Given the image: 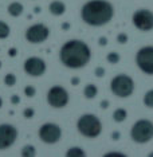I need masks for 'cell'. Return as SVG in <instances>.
Returning <instances> with one entry per match:
<instances>
[{"mask_svg": "<svg viewBox=\"0 0 153 157\" xmlns=\"http://www.w3.org/2000/svg\"><path fill=\"white\" fill-rule=\"evenodd\" d=\"M118 137H120V133L118 132H114L113 133V140H118Z\"/></svg>", "mask_w": 153, "mask_h": 157, "instance_id": "33", "label": "cell"}, {"mask_svg": "<svg viewBox=\"0 0 153 157\" xmlns=\"http://www.w3.org/2000/svg\"><path fill=\"white\" fill-rule=\"evenodd\" d=\"M110 89H112L113 94H116L117 97L126 98L129 95H132V93L134 90V82L129 75L120 74V75H116L112 79Z\"/></svg>", "mask_w": 153, "mask_h": 157, "instance_id": "5", "label": "cell"}, {"mask_svg": "<svg viewBox=\"0 0 153 157\" xmlns=\"http://www.w3.org/2000/svg\"><path fill=\"white\" fill-rule=\"evenodd\" d=\"M23 4H20L19 2H13L11 3V4L8 6V8H7V11H8V13L11 16L13 17H17V16H20L23 13Z\"/></svg>", "mask_w": 153, "mask_h": 157, "instance_id": "14", "label": "cell"}, {"mask_svg": "<svg viewBox=\"0 0 153 157\" xmlns=\"http://www.w3.org/2000/svg\"><path fill=\"white\" fill-rule=\"evenodd\" d=\"M99 44H101V46H105V44H106V38H101V39H99Z\"/></svg>", "mask_w": 153, "mask_h": 157, "instance_id": "32", "label": "cell"}, {"mask_svg": "<svg viewBox=\"0 0 153 157\" xmlns=\"http://www.w3.org/2000/svg\"><path fill=\"white\" fill-rule=\"evenodd\" d=\"M77 129L85 137L94 138L101 134L102 124L98 117H95L94 114H83L77 121Z\"/></svg>", "mask_w": 153, "mask_h": 157, "instance_id": "3", "label": "cell"}, {"mask_svg": "<svg viewBox=\"0 0 153 157\" xmlns=\"http://www.w3.org/2000/svg\"><path fill=\"white\" fill-rule=\"evenodd\" d=\"M50 12L52 13V15L55 16H60L63 15L66 11V6L63 2H60V0H54V2H51V4H50Z\"/></svg>", "mask_w": 153, "mask_h": 157, "instance_id": "13", "label": "cell"}, {"mask_svg": "<svg viewBox=\"0 0 153 157\" xmlns=\"http://www.w3.org/2000/svg\"><path fill=\"white\" fill-rule=\"evenodd\" d=\"M10 33H11V28L6 22L0 20V39H6L10 36Z\"/></svg>", "mask_w": 153, "mask_h": 157, "instance_id": "17", "label": "cell"}, {"mask_svg": "<svg viewBox=\"0 0 153 157\" xmlns=\"http://www.w3.org/2000/svg\"><path fill=\"white\" fill-rule=\"evenodd\" d=\"M17 138V129L11 124L0 125V151L8 149L11 145L15 144Z\"/></svg>", "mask_w": 153, "mask_h": 157, "instance_id": "9", "label": "cell"}, {"mask_svg": "<svg viewBox=\"0 0 153 157\" xmlns=\"http://www.w3.org/2000/svg\"><path fill=\"white\" fill-rule=\"evenodd\" d=\"M0 67H2V60H0Z\"/></svg>", "mask_w": 153, "mask_h": 157, "instance_id": "37", "label": "cell"}, {"mask_svg": "<svg viewBox=\"0 0 153 157\" xmlns=\"http://www.w3.org/2000/svg\"><path fill=\"white\" fill-rule=\"evenodd\" d=\"M24 71L31 77H40L46 71V62L39 56H31L24 62Z\"/></svg>", "mask_w": 153, "mask_h": 157, "instance_id": "12", "label": "cell"}, {"mask_svg": "<svg viewBox=\"0 0 153 157\" xmlns=\"http://www.w3.org/2000/svg\"><path fill=\"white\" fill-rule=\"evenodd\" d=\"M2 106H3V99L0 98V108H2Z\"/></svg>", "mask_w": 153, "mask_h": 157, "instance_id": "35", "label": "cell"}, {"mask_svg": "<svg viewBox=\"0 0 153 157\" xmlns=\"http://www.w3.org/2000/svg\"><path fill=\"white\" fill-rule=\"evenodd\" d=\"M69 27H70V24H62V28H63V30H67Z\"/></svg>", "mask_w": 153, "mask_h": 157, "instance_id": "34", "label": "cell"}, {"mask_svg": "<svg viewBox=\"0 0 153 157\" xmlns=\"http://www.w3.org/2000/svg\"><path fill=\"white\" fill-rule=\"evenodd\" d=\"M108 105H109L108 101H102V103H101V108H102V109H106V108H108Z\"/></svg>", "mask_w": 153, "mask_h": 157, "instance_id": "31", "label": "cell"}, {"mask_svg": "<svg viewBox=\"0 0 153 157\" xmlns=\"http://www.w3.org/2000/svg\"><path fill=\"white\" fill-rule=\"evenodd\" d=\"M34 114H35V110L33 108H27L23 112V116L26 117V118H31V117H34Z\"/></svg>", "mask_w": 153, "mask_h": 157, "instance_id": "24", "label": "cell"}, {"mask_svg": "<svg viewBox=\"0 0 153 157\" xmlns=\"http://www.w3.org/2000/svg\"><path fill=\"white\" fill-rule=\"evenodd\" d=\"M8 55L10 56H15L16 55V48H10L8 50Z\"/></svg>", "mask_w": 153, "mask_h": 157, "instance_id": "29", "label": "cell"}, {"mask_svg": "<svg viewBox=\"0 0 153 157\" xmlns=\"http://www.w3.org/2000/svg\"><path fill=\"white\" fill-rule=\"evenodd\" d=\"M136 63L137 66L144 71L145 74L153 75V47L152 46H147L138 50L136 54Z\"/></svg>", "mask_w": 153, "mask_h": 157, "instance_id": "6", "label": "cell"}, {"mask_svg": "<svg viewBox=\"0 0 153 157\" xmlns=\"http://www.w3.org/2000/svg\"><path fill=\"white\" fill-rule=\"evenodd\" d=\"M79 83V78H75L74 77L73 79H71V85H74V86H75V85H78Z\"/></svg>", "mask_w": 153, "mask_h": 157, "instance_id": "30", "label": "cell"}, {"mask_svg": "<svg viewBox=\"0 0 153 157\" xmlns=\"http://www.w3.org/2000/svg\"><path fill=\"white\" fill-rule=\"evenodd\" d=\"M91 51L89 46L82 40H73L66 42L62 46L59 52L60 62L69 69H81L86 66L90 60Z\"/></svg>", "mask_w": 153, "mask_h": 157, "instance_id": "1", "label": "cell"}, {"mask_svg": "<svg viewBox=\"0 0 153 157\" xmlns=\"http://www.w3.org/2000/svg\"><path fill=\"white\" fill-rule=\"evenodd\" d=\"M47 102L52 108H65L69 103V93L62 86H52L47 93Z\"/></svg>", "mask_w": 153, "mask_h": 157, "instance_id": "7", "label": "cell"}, {"mask_svg": "<svg viewBox=\"0 0 153 157\" xmlns=\"http://www.w3.org/2000/svg\"><path fill=\"white\" fill-rule=\"evenodd\" d=\"M22 156H24V157H31V156H35V146H33V145H26L24 148L22 149Z\"/></svg>", "mask_w": 153, "mask_h": 157, "instance_id": "19", "label": "cell"}, {"mask_svg": "<svg viewBox=\"0 0 153 157\" xmlns=\"http://www.w3.org/2000/svg\"><path fill=\"white\" fill-rule=\"evenodd\" d=\"M133 24L141 31L153 30V12L149 10H138L133 13Z\"/></svg>", "mask_w": 153, "mask_h": 157, "instance_id": "11", "label": "cell"}, {"mask_svg": "<svg viewBox=\"0 0 153 157\" xmlns=\"http://www.w3.org/2000/svg\"><path fill=\"white\" fill-rule=\"evenodd\" d=\"M4 83H6L8 87L13 86V85L16 83V77H15V74H12V73L7 74V75L4 77Z\"/></svg>", "mask_w": 153, "mask_h": 157, "instance_id": "21", "label": "cell"}, {"mask_svg": "<svg viewBox=\"0 0 153 157\" xmlns=\"http://www.w3.org/2000/svg\"><path fill=\"white\" fill-rule=\"evenodd\" d=\"M62 137V129L56 124L47 122L39 129V138L46 144H55Z\"/></svg>", "mask_w": 153, "mask_h": 157, "instance_id": "8", "label": "cell"}, {"mask_svg": "<svg viewBox=\"0 0 153 157\" xmlns=\"http://www.w3.org/2000/svg\"><path fill=\"white\" fill-rule=\"evenodd\" d=\"M144 103H145V106L153 109V90L147 91V94L144 97Z\"/></svg>", "mask_w": 153, "mask_h": 157, "instance_id": "20", "label": "cell"}, {"mask_svg": "<svg viewBox=\"0 0 153 157\" xmlns=\"http://www.w3.org/2000/svg\"><path fill=\"white\" fill-rule=\"evenodd\" d=\"M117 40H118V43H121V44H125L128 42V35L126 34H120L118 36H117Z\"/></svg>", "mask_w": 153, "mask_h": 157, "instance_id": "25", "label": "cell"}, {"mask_svg": "<svg viewBox=\"0 0 153 157\" xmlns=\"http://www.w3.org/2000/svg\"><path fill=\"white\" fill-rule=\"evenodd\" d=\"M81 16L89 26H105L114 16V8L106 0H90L83 4Z\"/></svg>", "mask_w": 153, "mask_h": 157, "instance_id": "2", "label": "cell"}, {"mask_svg": "<svg viewBox=\"0 0 153 157\" xmlns=\"http://www.w3.org/2000/svg\"><path fill=\"white\" fill-rule=\"evenodd\" d=\"M95 75L97 77H104L105 75V69L104 67H97V69H95Z\"/></svg>", "mask_w": 153, "mask_h": 157, "instance_id": "26", "label": "cell"}, {"mask_svg": "<svg viewBox=\"0 0 153 157\" xmlns=\"http://www.w3.org/2000/svg\"><path fill=\"white\" fill-rule=\"evenodd\" d=\"M106 59H108L109 63H112V65H116V63L120 62V55L117 54V52H109L108 56H106Z\"/></svg>", "mask_w": 153, "mask_h": 157, "instance_id": "22", "label": "cell"}, {"mask_svg": "<svg viewBox=\"0 0 153 157\" xmlns=\"http://www.w3.org/2000/svg\"><path fill=\"white\" fill-rule=\"evenodd\" d=\"M48 35H50V30L42 23L34 24V26L28 27V30L26 31V39L30 43H35V44L44 42L48 38Z\"/></svg>", "mask_w": 153, "mask_h": 157, "instance_id": "10", "label": "cell"}, {"mask_svg": "<svg viewBox=\"0 0 153 157\" xmlns=\"http://www.w3.org/2000/svg\"><path fill=\"white\" fill-rule=\"evenodd\" d=\"M66 156H69V157H83L85 152L81 148H78V146H74V148H70L69 151L66 152Z\"/></svg>", "mask_w": 153, "mask_h": 157, "instance_id": "18", "label": "cell"}, {"mask_svg": "<svg viewBox=\"0 0 153 157\" xmlns=\"http://www.w3.org/2000/svg\"><path fill=\"white\" fill-rule=\"evenodd\" d=\"M19 101H20V98L17 97V95H12V97H11V102L13 103V105H17Z\"/></svg>", "mask_w": 153, "mask_h": 157, "instance_id": "28", "label": "cell"}, {"mask_svg": "<svg viewBox=\"0 0 153 157\" xmlns=\"http://www.w3.org/2000/svg\"><path fill=\"white\" fill-rule=\"evenodd\" d=\"M97 86L95 85H86L85 86V90H83V94H85V97L89 98V99H93L95 95H97Z\"/></svg>", "mask_w": 153, "mask_h": 157, "instance_id": "15", "label": "cell"}, {"mask_svg": "<svg viewBox=\"0 0 153 157\" xmlns=\"http://www.w3.org/2000/svg\"><path fill=\"white\" fill-rule=\"evenodd\" d=\"M126 116H128L126 110L125 109H121V108L114 110V113H113V118H114L116 122H122V121H125Z\"/></svg>", "mask_w": 153, "mask_h": 157, "instance_id": "16", "label": "cell"}, {"mask_svg": "<svg viewBox=\"0 0 153 157\" xmlns=\"http://www.w3.org/2000/svg\"><path fill=\"white\" fill-rule=\"evenodd\" d=\"M149 156H153V152H151V153H149Z\"/></svg>", "mask_w": 153, "mask_h": 157, "instance_id": "36", "label": "cell"}, {"mask_svg": "<svg viewBox=\"0 0 153 157\" xmlns=\"http://www.w3.org/2000/svg\"><path fill=\"white\" fill-rule=\"evenodd\" d=\"M105 156H125V155L121 152H108Z\"/></svg>", "mask_w": 153, "mask_h": 157, "instance_id": "27", "label": "cell"}, {"mask_svg": "<svg viewBox=\"0 0 153 157\" xmlns=\"http://www.w3.org/2000/svg\"><path fill=\"white\" fill-rule=\"evenodd\" d=\"M35 93H36V90H35L34 86H27L26 89H24V94H26L28 98H33L35 95Z\"/></svg>", "mask_w": 153, "mask_h": 157, "instance_id": "23", "label": "cell"}, {"mask_svg": "<svg viewBox=\"0 0 153 157\" xmlns=\"http://www.w3.org/2000/svg\"><path fill=\"white\" fill-rule=\"evenodd\" d=\"M132 140L137 144H145L153 138V122L149 120H138L130 130Z\"/></svg>", "mask_w": 153, "mask_h": 157, "instance_id": "4", "label": "cell"}]
</instances>
